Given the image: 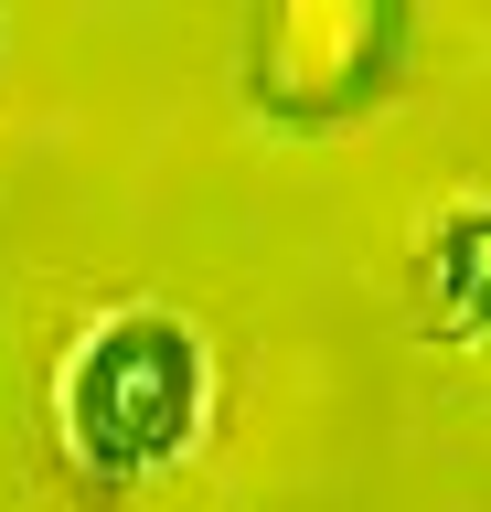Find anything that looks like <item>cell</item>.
<instances>
[{"mask_svg": "<svg viewBox=\"0 0 491 512\" xmlns=\"http://www.w3.org/2000/svg\"><path fill=\"white\" fill-rule=\"evenodd\" d=\"M193 395H203L193 342L171 320H118L75 374V427H86L97 459H161L193 427Z\"/></svg>", "mask_w": 491, "mask_h": 512, "instance_id": "obj_1", "label": "cell"}]
</instances>
